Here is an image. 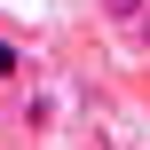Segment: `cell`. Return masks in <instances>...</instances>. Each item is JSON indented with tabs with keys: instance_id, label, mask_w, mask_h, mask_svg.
Instances as JSON below:
<instances>
[{
	"instance_id": "obj_1",
	"label": "cell",
	"mask_w": 150,
	"mask_h": 150,
	"mask_svg": "<svg viewBox=\"0 0 150 150\" xmlns=\"http://www.w3.org/2000/svg\"><path fill=\"white\" fill-rule=\"evenodd\" d=\"M103 16H111V24H142L150 0H103Z\"/></svg>"
},
{
	"instance_id": "obj_2",
	"label": "cell",
	"mask_w": 150,
	"mask_h": 150,
	"mask_svg": "<svg viewBox=\"0 0 150 150\" xmlns=\"http://www.w3.org/2000/svg\"><path fill=\"white\" fill-rule=\"evenodd\" d=\"M16 71H24V55H16L8 40H0V79H16Z\"/></svg>"
}]
</instances>
